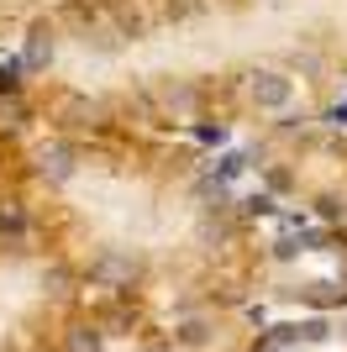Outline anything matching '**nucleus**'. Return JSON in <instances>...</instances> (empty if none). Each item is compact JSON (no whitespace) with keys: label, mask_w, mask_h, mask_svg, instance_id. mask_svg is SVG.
I'll return each mask as SVG.
<instances>
[{"label":"nucleus","mask_w":347,"mask_h":352,"mask_svg":"<svg viewBox=\"0 0 347 352\" xmlns=\"http://www.w3.org/2000/svg\"><path fill=\"white\" fill-rule=\"evenodd\" d=\"M253 100H258V105H284L289 100V85H284V79H274V74H263V85H253Z\"/></svg>","instance_id":"nucleus-1"}]
</instances>
